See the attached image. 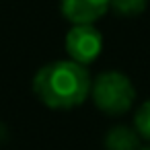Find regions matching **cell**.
Segmentation results:
<instances>
[{
    "instance_id": "cell-1",
    "label": "cell",
    "mask_w": 150,
    "mask_h": 150,
    "mask_svg": "<svg viewBox=\"0 0 150 150\" xmlns=\"http://www.w3.org/2000/svg\"><path fill=\"white\" fill-rule=\"evenodd\" d=\"M93 78L86 66L72 60H56L41 66L33 76L35 97L50 109H74L91 95Z\"/></svg>"
},
{
    "instance_id": "cell-2",
    "label": "cell",
    "mask_w": 150,
    "mask_h": 150,
    "mask_svg": "<svg viewBox=\"0 0 150 150\" xmlns=\"http://www.w3.org/2000/svg\"><path fill=\"white\" fill-rule=\"evenodd\" d=\"M91 99L99 111L111 117L127 113L136 101V88L129 76L119 70L101 72L91 84Z\"/></svg>"
},
{
    "instance_id": "cell-3",
    "label": "cell",
    "mask_w": 150,
    "mask_h": 150,
    "mask_svg": "<svg viewBox=\"0 0 150 150\" xmlns=\"http://www.w3.org/2000/svg\"><path fill=\"white\" fill-rule=\"evenodd\" d=\"M64 47L68 54V60L88 66L93 64L103 50V35L95 25H72L66 33Z\"/></svg>"
},
{
    "instance_id": "cell-4",
    "label": "cell",
    "mask_w": 150,
    "mask_h": 150,
    "mask_svg": "<svg viewBox=\"0 0 150 150\" xmlns=\"http://www.w3.org/2000/svg\"><path fill=\"white\" fill-rule=\"evenodd\" d=\"M60 11L72 25H95L109 11V0H60Z\"/></svg>"
},
{
    "instance_id": "cell-5",
    "label": "cell",
    "mask_w": 150,
    "mask_h": 150,
    "mask_svg": "<svg viewBox=\"0 0 150 150\" xmlns=\"http://www.w3.org/2000/svg\"><path fill=\"white\" fill-rule=\"evenodd\" d=\"M105 150H140V134L129 125H115L105 136Z\"/></svg>"
},
{
    "instance_id": "cell-6",
    "label": "cell",
    "mask_w": 150,
    "mask_h": 150,
    "mask_svg": "<svg viewBox=\"0 0 150 150\" xmlns=\"http://www.w3.org/2000/svg\"><path fill=\"white\" fill-rule=\"evenodd\" d=\"M148 0H109V8L119 17H138L146 11Z\"/></svg>"
},
{
    "instance_id": "cell-7",
    "label": "cell",
    "mask_w": 150,
    "mask_h": 150,
    "mask_svg": "<svg viewBox=\"0 0 150 150\" xmlns=\"http://www.w3.org/2000/svg\"><path fill=\"white\" fill-rule=\"evenodd\" d=\"M134 127L140 134V138L150 140V99L138 107V111L134 115Z\"/></svg>"
},
{
    "instance_id": "cell-8",
    "label": "cell",
    "mask_w": 150,
    "mask_h": 150,
    "mask_svg": "<svg viewBox=\"0 0 150 150\" xmlns=\"http://www.w3.org/2000/svg\"><path fill=\"white\" fill-rule=\"evenodd\" d=\"M140 150H150V146H140Z\"/></svg>"
}]
</instances>
